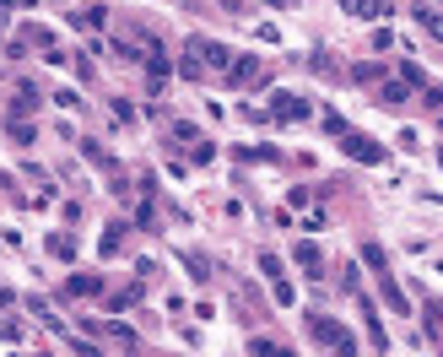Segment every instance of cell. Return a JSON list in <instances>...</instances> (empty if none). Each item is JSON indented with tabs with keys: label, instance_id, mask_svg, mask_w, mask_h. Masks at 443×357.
<instances>
[{
	"label": "cell",
	"instance_id": "cell-13",
	"mask_svg": "<svg viewBox=\"0 0 443 357\" xmlns=\"http://www.w3.org/2000/svg\"><path fill=\"white\" fill-rule=\"evenodd\" d=\"M298 265H308V271L319 276V265H324V260H319V249H314V244H298Z\"/></svg>",
	"mask_w": 443,
	"mask_h": 357
},
{
	"label": "cell",
	"instance_id": "cell-16",
	"mask_svg": "<svg viewBox=\"0 0 443 357\" xmlns=\"http://www.w3.org/2000/svg\"><path fill=\"white\" fill-rule=\"evenodd\" d=\"M108 303H114V309H130V303H141V287H124V293H114Z\"/></svg>",
	"mask_w": 443,
	"mask_h": 357
},
{
	"label": "cell",
	"instance_id": "cell-17",
	"mask_svg": "<svg viewBox=\"0 0 443 357\" xmlns=\"http://www.w3.org/2000/svg\"><path fill=\"white\" fill-rule=\"evenodd\" d=\"M405 82H411V87L422 82V65H416V60H400V87H405Z\"/></svg>",
	"mask_w": 443,
	"mask_h": 357
},
{
	"label": "cell",
	"instance_id": "cell-12",
	"mask_svg": "<svg viewBox=\"0 0 443 357\" xmlns=\"http://www.w3.org/2000/svg\"><path fill=\"white\" fill-rule=\"evenodd\" d=\"M49 249L60 254V260H71V254H76V238H71V233H55V238H49Z\"/></svg>",
	"mask_w": 443,
	"mask_h": 357
},
{
	"label": "cell",
	"instance_id": "cell-18",
	"mask_svg": "<svg viewBox=\"0 0 443 357\" xmlns=\"http://www.w3.org/2000/svg\"><path fill=\"white\" fill-rule=\"evenodd\" d=\"M363 260H368V265H373V271H384V265H389V254H384L379 244H368V249H363Z\"/></svg>",
	"mask_w": 443,
	"mask_h": 357
},
{
	"label": "cell",
	"instance_id": "cell-5",
	"mask_svg": "<svg viewBox=\"0 0 443 357\" xmlns=\"http://www.w3.org/2000/svg\"><path fill=\"white\" fill-rule=\"evenodd\" d=\"M103 293V276H71V282H65V298H98Z\"/></svg>",
	"mask_w": 443,
	"mask_h": 357
},
{
	"label": "cell",
	"instance_id": "cell-19",
	"mask_svg": "<svg viewBox=\"0 0 443 357\" xmlns=\"http://www.w3.org/2000/svg\"><path fill=\"white\" fill-rule=\"evenodd\" d=\"M438 163H443V152H438Z\"/></svg>",
	"mask_w": 443,
	"mask_h": 357
},
{
	"label": "cell",
	"instance_id": "cell-15",
	"mask_svg": "<svg viewBox=\"0 0 443 357\" xmlns=\"http://www.w3.org/2000/svg\"><path fill=\"white\" fill-rule=\"evenodd\" d=\"M260 271L270 276V282H286V276H282V260H276V254H260Z\"/></svg>",
	"mask_w": 443,
	"mask_h": 357
},
{
	"label": "cell",
	"instance_id": "cell-2",
	"mask_svg": "<svg viewBox=\"0 0 443 357\" xmlns=\"http://www.w3.org/2000/svg\"><path fill=\"white\" fill-rule=\"evenodd\" d=\"M270 119H282V125H298V119H308V103H303L298 92H276V98H270Z\"/></svg>",
	"mask_w": 443,
	"mask_h": 357
},
{
	"label": "cell",
	"instance_id": "cell-1",
	"mask_svg": "<svg viewBox=\"0 0 443 357\" xmlns=\"http://www.w3.org/2000/svg\"><path fill=\"white\" fill-rule=\"evenodd\" d=\"M303 325H308V336L319 341V347H330L335 357H351V352H357L351 330H346V325H335L330 314H303Z\"/></svg>",
	"mask_w": 443,
	"mask_h": 357
},
{
	"label": "cell",
	"instance_id": "cell-11",
	"mask_svg": "<svg viewBox=\"0 0 443 357\" xmlns=\"http://www.w3.org/2000/svg\"><path fill=\"white\" fill-rule=\"evenodd\" d=\"M379 98H384V108H400V103H405V87H400V82H384Z\"/></svg>",
	"mask_w": 443,
	"mask_h": 357
},
{
	"label": "cell",
	"instance_id": "cell-9",
	"mask_svg": "<svg viewBox=\"0 0 443 357\" xmlns=\"http://www.w3.org/2000/svg\"><path fill=\"white\" fill-rule=\"evenodd\" d=\"M103 17H108L103 6H87V11H71V22H76V27H103Z\"/></svg>",
	"mask_w": 443,
	"mask_h": 357
},
{
	"label": "cell",
	"instance_id": "cell-14",
	"mask_svg": "<svg viewBox=\"0 0 443 357\" xmlns=\"http://www.w3.org/2000/svg\"><path fill=\"white\" fill-rule=\"evenodd\" d=\"M119 233H124V222H108V233H103V254L119 249Z\"/></svg>",
	"mask_w": 443,
	"mask_h": 357
},
{
	"label": "cell",
	"instance_id": "cell-4",
	"mask_svg": "<svg viewBox=\"0 0 443 357\" xmlns=\"http://www.w3.org/2000/svg\"><path fill=\"white\" fill-rule=\"evenodd\" d=\"M227 82H233V87L265 82V65H260V60H249V54H233V71H227Z\"/></svg>",
	"mask_w": 443,
	"mask_h": 357
},
{
	"label": "cell",
	"instance_id": "cell-3",
	"mask_svg": "<svg viewBox=\"0 0 443 357\" xmlns=\"http://www.w3.org/2000/svg\"><path fill=\"white\" fill-rule=\"evenodd\" d=\"M346 152H351L357 163H368V168H379V163H384V147L373 141V136H357V130H346Z\"/></svg>",
	"mask_w": 443,
	"mask_h": 357
},
{
	"label": "cell",
	"instance_id": "cell-10",
	"mask_svg": "<svg viewBox=\"0 0 443 357\" xmlns=\"http://www.w3.org/2000/svg\"><path fill=\"white\" fill-rule=\"evenodd\" d=\"M33 108H38V92H33V87H22V92H17V103H11V114L22 119V114H33Z\"/></svg>",
	"mask_w": 443,
	"mask_h": 357
},
{
	"label": "cell",
	"instance_id": "cell-6",
	"mask_svg": "<svg viewBox=\"0 0 443 357\" xmlns=\"http://www.w3.org/2000/svg\"><path fill=\"white\" fill-rule=\"evenodd\" d=\"M346 17L373 22V17H389V6H384V0H346Z\"/></svg>",
	"mask_w": 443,
	"mask_h": 357
},
{
	"label": "cell",
	"instance_id": "cell-7",
	"mask_svg": "<svg viewBox=\"0 0 443 357\" xmlns=\"http://www.w3.org/2000/svg\"><path fill=\"white\" fill-rule=\"evenodd\" d=\"M379 293H384V303H389L395 314H411V303H405V293L395 287V282H389V276H379Z\"/></svg>",
	"mask_w": 443,
	"mask_h": 357
},
{
	"label": "cell",
	"instance_id": "cell-8",
	"mask_svg": "<svg viewBox=\"0 0 443 357\" xmlns=\"http://www.w3.org/2000/svg\"><path fill=\"white\" fill-rule=\"evenodd\" d=\"M411 17L422 22V27H427V33H433V38H443V11H433V6H416Z\"/></svg>",
	"mask_w": 443,
	"mask_h": 357
}]
</instances>
